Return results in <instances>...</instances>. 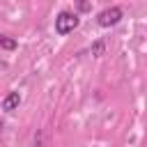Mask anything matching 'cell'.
Returning a JSON list of instances; mask_svg holds the SVG:
<instances>
[{
	"label": "cell",
	"instance_id": "3957f363",
	"mask_svg": "<svg viewBox=\"0 0 147 147\" xmlns=\"http://www.w3.org/2000/svg\"><path fill=\"white\" fill-rule=\"evenodd\" d=\"M18 103H21V94H18V92H9V94L2 99L0 108H2L5 113H11V110H16V108H18Z\"/></svg>",
	"mask_w": 147,
	"mask_h": 147
},
{
	"label": "cell",
	"instance_id": "277c9868",
	"mask_svg": "<svg viewBox=\"0 0 147 147\" xmlns=\"http://www.w3.org/2000/svg\"><path fill=\"white\" fill-rule=\"evenodd\" d=\"M0 48H5V51H14V48H16V39H11V37H2V34H0Z\"/></svg>",
	"mask_w": 147,
	"mask_h": 147
},
{
	"label": "cell",
	"instance_id": "5b68a950",
	"mask_svg": "<svg viewBox=\"0 0 147 147\" xmlns=\"http://www.w3.org/2000/svg\"><path fill=\"white\" fill-rule=\"evenodd\" d=\"M103 51H106V44H103L101 39L92 44V55H94V57H101V55H103Z\"/></svg>",
	"mask_w": 147,
	"mask_h": 147
},
{
	"label": "cell",
	"instance_id": "6da1fadb",
	"mask_svg": "<svg viewBox=\"0 0 147 147\" xmlns=\"http://www.w3.org/2000/svg\"><path fill=\"white\" fill-rule=\"evenodd\" d=\"M78 28V16L74 11H60L55 18V32L57 34H69Z\"/></svg>",
	"mask_w": 147,
	"mask_h": 147
},
{
	"label": "cell",
	"instance_id": "52a82bcc",
	"mask_svg": "<svg viewBox=\"0 0 147 147\" xmlns=\"http://www.w3.org/2000/svg\"><path fill=\"white\" fill-rule=\"evenodd\" d=\"M0 133H2V122H0Z\"/></svg>",
	"mask_w": 147,
	"mask_h": 147
},
{
	"label": "cell",
	"instance_id": "7a4b0ae2",
	"mask_svg": "<svg viewBox=\"0 0 147 147\" xmlns=\"http://www.w3.org/2000/svg\"><path fill=\"white\" fill-rule=\"evenodd\" d=\"M122 16H124V11L119 7H108V9H103V11L96 14V23L101 28H113V25H117L122 21Z\"/></svg>",
	"mask_w": 147,
	"mask_h": 147
},
{
	"label": "cell",
	"instance_id": "8992f818",
	"mask_svg": "<svg viewBox=\"0 0 147 147\" xmlns=\"http://www.w3.org/2000/svg\"><path fill=\"white\" fill-rule=\"evenodd\" d=\"M78 7H80V9H83V11H87V9H90V5H87V2H85V0H80V2H78Z\"/></svg>",
	"mask_w": 147,
	"mask_h": 147
}]
</instances>
